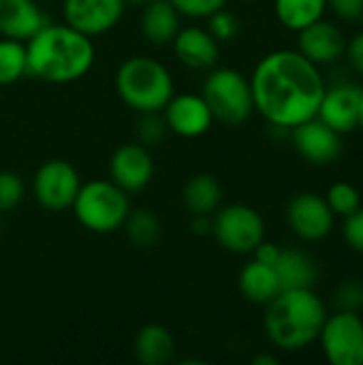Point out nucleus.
Wrapping results in <instances>:
<instances>
[{"instance_id": "1", "label": "nucleus", "mask_w": 363, "mask_h": 365, "mask_svg": "<svg viewBox=\"0 0 363 365\" xmlns=\"http://www.w3.org/2000/svg\"><path fill=\"white\" fill-rule=\"evenodd\" d=\"M325 88L319 66L297 49H276L263 56L250 75L255 111L282 130L317 118Z\"/></svg>"}, {"instance_id": "2", "label": "nucleus", "mask_w": 363, "mask_h": 365, "mask_svg": "<svg viewBox=\"0 0 363 365\" xmlns=\"http://www.w3.org/2000/svg\"><path fill=\"white\" fill-rule=\"evenodd\" d=\"M28 75L47 83H73L90 73L96 60L92 36L68 24H45L26 41Z\"/></svg>"}, {"instance_id": "3", "label": "nucleus", "mask_w": 363, "mask_h": 365, "mask_svg": "<svg viewBox=\"0 0 363 365\" xmlns=\"http://www.w3.org/2000/svg\"><path fill=\"white\" fill-rule=\"evenodd\" d=\"M325 319L327 308L315 289H285L267 304L263 327L276 349L297 353L319 340Z\"/></svg>"}, {"instance_id": "4", "label": "nucleus", "mask_w": 363, "mask_h": 365, "mask_svg": "<svg viewBox=\"0 0 363 365\" xmlns=\"http://www.w3.org/2000/svg\"><path fill=\"white\" fill-rule=\"evenodd\" d=\"M118 96L137 113H160L175 94L169 68L152 56L126 58L113 77Z\"/></svg>"}, {"instance_id": "5", "label": "nucleus", "mask_w": 363, "mask_h": 365, "mask_svg": "<svg viewBox=\"0 0 363 365\" xmlns=\"http://www.w3.org/2000/svg\"><path fill=\"white\" fill-rule=\"evenodd\" d=\"M71 210L83 229L98 235H109L124 227L131 214V201L128 192L111 180H90L79 186Z\"/></svg>"}, {"instance_id": "6", "label": "nucleus", "mask_w": 363, "mask_h": 365, "mask_svg": "<svg viewBox=\"0 0 363 365\" xmlns=\"http://www.w3.org/2000/svg\"><path fill=\"white\" fill-rule=\"evenodd\" d=\"M201 96L210 105L214 122L227 126L244 124L255 111L250 79H246L237 68H210Z\"/></svg>"}, {"instance_id": "7", "label": "nucleus", "mask_w": 363, "mask_h": 365, "mask_svg": "<svg viewBox=\"0 0 363 365\" xmlns=\"http://www.w3.org/2000/svg\"><path fill=\"white\" fill-rule=\"evenodd\" d=\"M212 235L227 252L252 255V250L265 240V222L250 205H220L212 218Z\"/></svg>"}, {"instance_id": "8", "label": "nucleus", "mask_w": 363, "mask_h": 365, "mask_svg": "<svg viewBox=\"0 0 363 365\" xmlns=\"http://www.w3.org/2000/svg\"><path fill=\"white\" fill-rule=\"evenodd\" d=\"M329 365H363V319L359 312L327 314L319 340Z\"/></svg>"}, {"instance_id": "9", "label": "nucleus", "mask_w": 363, "mask_h": 365, "mask_svg": "<svg viewBox=\"0 0 363 365\" xmlns=\"http://www.w3.org/2000/svg\"><path fill=\"white\" fill-rule=\"evenodd\" d=\"M81 180L77 169L62 158L45 160L32 175V195L36 203L47 212L71 210Z\"/></svg>"}, {"instance_id": "10", "label": "nucleus", "mask_w": 363, "mask_h": 365, "mask_svg": "<svg viewBox=\"0 0 363 365\" xmlns=\"http://www.w3.org/2000/svg\"><path fill=\"white\" fill-rule=\"evenodd\" d=\"M287 222L304 242H321L334 231L336 214L317 192H300L287 205Z\"/></svg>"}, {"instance_id": "11", "label": "nucleus", "mask_w": 363, "mask_h": 365, "mask_svg": "<svg viewBox=\"0 0 363 365\" xmlns=\"http://www.w3.org/2000/svg\"><path fill=\"white\" fill-rule=\"evenodd\" d=\"M126 11L124 0H62V17L71 28L101 36L113 30Z\"/></svg>"}, {"instance_id": "12", "label": "nucleus", "mask_w": 363, "mask_h": 365, "mask_svg": "<svg viewBox=\"0 0 363 365\" xmlns=\"http://www.w3.org/2000/svg\"><path fill=\"white\" fill-rule=\"evenodd\" d=\"M154 158L150 150L139 143H122L109 158V178L124 192H141L154 180Z\"/></svg>"}, {"instance_id": "13", "label": "nucleus", "mask_w": 363, "mask_h": 365, "mask_svg": "<svg viewBox=\"0 0 363 365\" xmlns=\"http://www.w3.org/2000/svg\"><path fill=\"white\" fill-rule=\"evenodd\" d=\"M160 113L165 118L167 130L184 139H197L214 124L212 109L201 94H173Z\"/></svg>"}, {"instance_id": "14", "label": "nucleus", "mask_w": 363, "mask_h": 365, "mask_svg": "<svg viewBox=\"0 0 363 365\" xmlns=\"http://www.w3.org/2000/svg\"><path fill=\"white\" fill-rule=\"evenodd\" d=\"M291 139L297 154L310 165H332L342 154V135L329 128L319 118H310L291 128Z\"/></svg>"}, {"instance_id": "15", "label": "nucleus", "mask_w": 363, "mask_h": 365, "mask_svg": "<svg viewBox=\"0 0 363 365\" xmlns=\"http://www.w3.org/2000/svg\"><path fill=\"white\" fill-rule=\"evenodd\" d=\"M359 94L362 88L355 83H336L325 88L317 118L340 135L359 128Z\"/></svg>"}, {"instance_id": "16", "label": "nucleus", "mask_w": 363, "mask_h": 365, "mask_svg": "<svg viewBox=\"0 0 363 365\" xmlns=\"http://www.w3.org/2000/svg\"><path fill=\"white\" fill-rule=\"evenodd\" d=\"M297 51L306 56L310 62H315L317 66L332 64L344 56L347 38L336 24L321 17L319 21L297 32Z\"/></svg>"}, {"instance_id": "17", "label": "nucleus", "mask_w": 363, "mask_h": 365, "mask_svg": "<svg viewBox=\"0 0 363 365\" xmlns=\"http://www.w3.org/2000/svg\"><path fill=\"white\" fill-rule=\"evenodd\" d=\"M171 45L175 58L193 71H210L220 58V43L210 34L208 28L201 26L180 28Z\"/></svg>"}, {"instance_id": "18", "label": "nucleus", "mask_w": 363, "mask_h": 365, "mask_svg": "<svg viewBox=\"0 0 363 365\" xmlns=\"http://www.w3.org/2000/svg\"><path fill=\"white\" fill-rule=\"evenodd\" d=\"M47 24L36 0H0V36L26 43Z\"/></svg>"}, {"instance_id": "19", "label": "nucleus", "mask_w": 363, "mask_h": 365, "mask_svg": "<svg viewBox=\"0 0 363 365\" xmlns=\"http://www.w3.org/2000/svg\"><path fill=\"white\" fill-rule=\"evenodd\" d=\"M182 15L169 0H150L141 6V34L156 47L171 45L182 28Z\"/></svg>"}, {"instance_id": "20", "label": "nucleus", "mask_w": 363, "mask_h": 365, "mask_svg": "<svg viewBox=\"0 0 363 365\" xmlns=\"http://www.w3.org/2000/svg\"><path fill=\"white\" fill-rule=\"evenodd\" d=\"M237 287H240V293L250 304H259V306H267L282 291V284L274 265L261 263L257 259H252L250 263L242 267L237 276Z\"/></svg>"}, {"instance_id": "21", "label": "nucleus", "mask_w": 363, "mask_h": 365, "mask_svg": "<svg viewBox=\"0 0 363 365\" xmlns=\"http://www.w3.org/2000/svg\"><path fill=\"white\" fill-rule=\"evenodd\" d=\"M274 269L280 278L282 291L285 289H312L319 280L317 261L297 248H282Z\"/></svg>"}, {"instance_id": "22", "label": "nucleus", "mask_w": 363, "mask_h": 365, "mask_svg": "<svg viewBox=\"0 0 363 365\" xmlns=\"http://www.w3.org/2000/svg\"><path fill=\"white\" fill-rule=\"evenodd\" d=\"M133 351L143 365H165L175 357V338L165 325L148 323L137 331Z\"/></svg>"}, {"instance_id": "23", "label": "nucleus", "mask_w": 363, "mask_h": 365, "mask_svg": "<svg viewBox=\"0 0 363 365\" xmlns=\"http://www.w3.org/2000/svg\"><path fill=\"white\" fill-rule=\"evenodd\" d=\"M182 203L190 216H212L223 205V186L212 173H199L184 184Z\"/></svg>"}, {"instance_id": "24", "label": "nucleus", "mask_w": 363, "mask_h": 365, "mask_svg": "<svg viewBox=\"0 0 363 365\" xmlns=\"http://www.w3.org/2000/svg\"><path fill=\"white\" fill-rule=\"evenodd\" d=\"M327 11V0H274L278 21L293 32L319 21Z\"/></svg>"}, {"instance_id": "25", "label": "nucleus", "mask_w": 363, "mask_h": 365, "mask_svg": "<svg viewBox=\"0 0 363 365\" xmlns=\"http://www.w3.org/2000/svg\"><path fill=\"white\" fill-rule=\"evenodd\" d=\"M122 229L126 231L128 242L135 248H143V250L156 246L158 240H160V233H163L160 220L148 210H135V212L131 210V214H128Z\"/></svg>"}, {"instance_id": "26", "label": "nucleus", "mask_w": 363, "mask_h": 365, "mask_svg": "<svg viewBox=\"0 0 363 365\" xmlns=\"http://www.w3.org/2000/svg\"><path fill=\"white\" fill-rule=\"evenodd\" d=\"M28 75L26 43L0 38V86H11Z\"/></svg>"}, {"instance_id": "27", "label": "nucleus", "mask_w": 363, "mask_h": 365, "mask_svg": "<svg viewBox=\"0 0 363 365\" xmlns=\"http://www.w3.org/2000/svg\"><path fill=\"white\" fill-rule=\"evenodd\" d=\"M329 210L336 214V216H349L353 214L357 207H362V197H359V190L349 184V182H336L329 186L327 190V197H325Z\"/></svg>"}, {"instance_id": "28", "label": "nucleus", "mask_w": 363, "mask_h": 365, "mask_svg": "<svg viewBox=\"0 0 363 365\" xmlns=\"http://www.w3.org/2000/svg\"><path fill=\"white\" fill-rule=\"evenodd\" d=\"M208 30L218 43H229L240 34L242 21H240V17L235 13H231L225 6V9H220V11H216V13H212L208 17Z\"/></svg>"}, {"instance_id": "29", "label": "nucleus", "mask_w": 363, "mask_h": 365, "mask_svg": "<svg viewBox=\"0 0 363 365\" xmlns=\"http://www.w3.org/2000/svg\"><path fill=\"white\" fill-rule=\"evenodd\" d=\"M26 195L24 180L15 171H0V212H11L15 210Z\"/></svg>"}, {"instance_id": "30", "label": "nucleus", "mask_w": 363, "mask_h": 365, "mask_svg": "<svg viewBox=\"0 0 363 365\" xmlns=\"http://www.w3.org/2000/svg\"><path fill=\"white\" fill-rule=\"evenodd\" d=\"M135 133H137V141L143 143L145 148L158 145L167 135L165 118L160 113H139Z\"/></svg>"}, {"instance_id": "31", "label": "nucleus", "mask_w": 363, "mask_h": 365, "mask_svg": "<svg viewBox=\"0 0 363 365\" xmlns=\"http://www.w3.org/2000/svg\"><path fill=\"white\" fill-rule=\"evenodd\" d=\"M334 306L347 312H362L363 310V282L357 278H349L340 282L334 291Z\"/></svg>"}, {"instance_id": "32", "label": "nucleus", "mask_w": 363, "mask_h": 365, "mask_svg": "<svg viewBox=\"0 0 363 365\" xmlns=\"http://www.w3.org/2000/svg\"><path fill=\"white\" fill-rule=\"evenodd\" d=\"M175 11L184 17L193 19H208L212 13L220 11L227 6L229 0H169Z\"/></svg>"}, {"instance_id": "33", "label": "nucleus", "mask_w": 363, "mask_h": 365, "mask_svg": "<svg viewBox=\"0 0 363 365\" xmlns=\"http://www.w3.org/2000/svg\"><path fill=\"white\" fill-rule=\"evenodd\" d=\"M342 235L355 252L363 255V207H357L353 214L344 216Z\"/></svg>"}, {"instance_id": "34", "label": "nucleus", "mask_w": 363, "mask_h": 365, "mask_svg": "<svg viewBox=\"0 0 363 365\" xmlns=\"http://www.w3.org/2000/svg\"><path fill=\"white\" fill-rule=\"evenodd\" d=\"M327 6L344 21L363 19V0H327Z\"/></svg>"}, {"instance_id": "35", "label": "nucleus", "mask_w": 363, "mask_h": 365, "mask_svg": "<svg viewBox=\"0 0 363 365\" xmlns=\"http://www.w3.org/2000/svg\"><path fill=\"white\" fill-rule=\"evenodd\" d=\"M344 53H347L351 66L363 77V30L347 43V51Z\"/></svg>"}, {"instance_id": "36", "label": "nucleus", "mask_w": 363, "mask_h": 365, "mask_svg": "<svg viewBox=\"0 0 363 365\" xmlns=\"http://www.w3.org/2000/svg\"><path fill=\"white\" fill-rule=\"evenodd\" d=\"M280 250L282 248H278L276 244H272V242H267V240H263L255 250H252V255H255V259L257 261H261V263H267V265H274L276 261H278V255H280Z\"/></svg>"}, {"instance_id": "37", "label": "nucleus", "mask_w": 363, "mask_h": 365, "mask_svg": "<svg viewBox=\"0 0 363 365\" xmlns=\"http://www.w3.org/2000/svg\"><path fill=\"white\" fill-rule=\"evenodd\" d=\"M190 233L203 237V235H210L212 233V216H190Z\"/></svg>"}, {"instance_id": "38", "label": "nucleus", "mask_w": 363, "mask_h": 365, "mask_svg": "<svg viewBox=\"0 0 363 365\" xmlns=\"http://www.w3.org/2000/svg\"><path fill=\"white\" fill-rule=\"evenodd\" d=\"M252 364L255 365H276L278 364V359H276V357H272V355H259V357H255V359H252Z\"/></svg>"}, {"instance_id": "39", "label": "nucleus", "mask_w": 363, "mask_h": 365, "mask_svg": "<svg viewBox=\"0 0 363 365\" xmlns=\"http://www.w3.org/2000/svg\"><path fill=\"white\" fill-rule=\"evenodd\" d=\"M124 2H126V6H137L139 9V6H145L150 0H124Z\"/></svg>"}, {"instance_id": "40", "label": "nucleus", "mask_w": 363, "mask_h": 365, "mask_svg": "<svg viewBox=\"0 0 363 365\" xmlns=\"http://www.w3.org/2000/svg\"><path fill=\"white\" fill-rule=\"evenodd\" d=\"M359 128L363 130V88L362 94H359Z\"/></svg>"}, {"instance_id": "41", "label": "nucleus", "mask_w": 363, "mask_h": 365, "mask_svg": "<svg viewBox=\"0 0 363 365\" xmlns=\"http://www.w3.org/2000/svg\"><path fill=\"white\" fill-rule=\"evenodd\" d=\"M362 21H363V19H362Z\"/></svg>"}]
</instances>
